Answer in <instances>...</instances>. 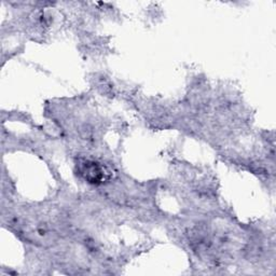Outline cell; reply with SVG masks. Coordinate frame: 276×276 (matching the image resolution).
I'll return each mask as SVG.
<instances>
[{
    "label": "cell",
    "instance_id": "obj_1",
    "mask_svg": "<svg viewBox=\"0 0 276 276\" xmlns=\"http://www.w3.org/2000/svg\"><path fill=\"white\" fill-rule=\"evenodd\" d=\"M83 175L85 176V179H87L90 182L96 183L102 180L103 169L101 166L94 163V162H90V163L87 162L83 168Z\"/></svg>",
    "mask_w": 276,
    "mask_h": 276
}]
</instances>
